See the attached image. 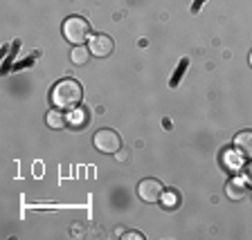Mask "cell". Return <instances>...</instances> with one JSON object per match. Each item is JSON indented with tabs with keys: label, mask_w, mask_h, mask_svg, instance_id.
<instances>
[{
	"label": "cell",
	"mask_w": 252,
	"mask_h": 240,
	"mask_svg": "<svg viewBox=\"0 0 252 240\" xmlns=\"http://www.w3.org/2000/svg\"><path fill=\"white\" fill-rule=\"evenodd\" d=\"M81 99H84V90H81V83L74 81V79H61L52 88V92H50L52 106L54 108H61V110L79 108Z\"/></svg>",
	"instance_id": "cell-1"
},
{
	"label": "cell",
	"mask_w": 252,
	"mask_h": 240,
	"mask_svg": "<svg viewBox=\"0 0 252 240\" xmlns=\"http://www.w3.org/2000/svg\"><path fill=\"white\" fill-rule=\"evenodd\" d=\"M63 36L72 45H84L86 41H90V23L84 16H70L63 23Z\"/></svg>",
	"instance_id": "cell-2"
},
{
	"label": "cell",
	"mask_w": 252,
	"mask_h": 240,
	"mask_svg": "<svg viewBox=\"0 0 252 240\" xmlns=\"http://www.w3.org/2000/svg\"><path fill=\"white\" fill-rule=\"evenodd\" d=\"M93 144H94V148H97L99 153L115 155V153L122 148V137L117 135L115 131H110V128H101V131L94 133Z\"/></svg>",
	"instance_id": "cell-3"
},
{
	"label": "cell",
	"mask_w": 252,
	"mask_h": 240,
	"mask_svg": "<svg viewBox=\"0 0 252 240\" xmlns=\"http://www.w3.org/2000/svg\"><path fill=\"white\" fill-rule=\"evenodd\" d=\"M162 193H164L162 182L156 178H147L137 184V195H140V200H144V202H149V204L158 202V200L162 198Z\"/></svg>",
	"instance_id": "cell-4"
},
{
	"label": "cell",
	"mask_w": 252,
	"mask_h": 240,
	"mask_svg": "<svg viewBox=\"0 0 252 240\" xmlns=\"http://www.w3.org/2000/svg\"><path fill=\"white\" fill-rule=\"evenodd\" d=\"M113 47H115V43H113V38L106 36V34H94V36H90L88 41V50L93 56H108L110 52H113Z\"/></svg>",
	"instance_id": "cell-5"
},
{
	"label": "cell",
	"mask_w": 252,
	"mask_h": 240,
	"mask_svg": "<svg viewBox=\"0 0 252 240\" xmlns=\"http://www.w3.org/2000/svg\"><path fill=\"white\" fill-rule=\"evenodd\" d=\"M234 148L243 157H252V131H241L234 137Z\"/></svg>",
	"instance_id": "cell-6"
},
{
	"label": "cell",
	"mask_w": 252,
	"mask_h": 240,
	"mask_svg": "<svg viewBox=\"0 0 252 240\" xmlns=\"http://www.w3.org/2000/svg\"><path fill=\"white\" fill-rule=\"evenodd\" d=\"M225 193H227V198L236 202V200L246 198L248 187H246V182H241V180H230V182H227V187H225Z\"/></svg>",
	"instance_id": "cell-7"
},
{
	"label": "cell",
	"mask_w": 252,
	"mask_h": 240,
	"mask_svg": "<svg viewBox=\"0 0 252 240\" xmlns=\"http://www.w3.org/2000/svg\"><path fill=\"white\" fill-rule=\"evenodd\" d=\"M223 164H225L227 171H241L243 168V155L239 151H225L223 153Z\"/></svg>",
	"instance_id": "cell-8"
},
{
	"label": "cell",
	"mask_w": 252,
	"mask_h": 240,
	"mask_svg": "<svg viewBox=\"0 0 252 240\" xmlns=\"http://www.w3.org/2000/svg\"><path fill=\"white\" fill-rule=\"evenodd\" d=\"M45 121H47V126L50 128H54V131H59V128H63L65 126V115L61 112V108H54V110H50L47 112V117H45Z\"/></svg>",
	"instance_id": "cell-9"
},
{
	"label": "cell",
	"mask_w": 252,
	"mask_h": 240,
	"mask_svg": "<svg viewBox=\"0 0 252 240\" xmlns=\"http://www.w3.org/2000/svg\"><path fill=\"white\" fill-rule=\"evenodd\" d=\"M70 58H72L74 65H86V63H88V58H90V50H88V47H84V45H74Z\"/></svg>",
	"instance_id": "cell-10"
},
{
	"label": "cell",
	"mask_w": 252,
	"mask_h": 240,
	"mask_svg": "<svg viewBox=\"0 0 252 240\" xmlns=\"http://www.w3.org/2000/svg\"><path fill=\"white\" fill-rule=\"evenodd\" d=\"M86 119H88V115H86L84 110H79V108H74L72 110V115H70V124L74 126V128H84V124H86Z\"/></svg>",
	"instance_id": "cell-11"
},
{
	"label": "cell",
	"mask_w": 252,
	"mask_h": 240,
	"mask_svg": "<svg viewBox=\"0 0 252 240\" xmlns=\"http://www.w3.org/2000/svg\"><path fill=\"white\" fill-rule=\"evenodd\" d=\"M187 58H183V61L178 63V68H176V74H173V79H171V88H176V85H178V79L183 77L185 74V70H187Z\"/></svg>",
	"instance_id": "cell-12"
},
{
	"label": "cell",
	"mask_w": 252,
	"mask_h": 240,
	"mask_svg": "<svg viewBox=\"0 0 252 240\" xmlns=\"http://www.w3.org/2000/svg\"><path fill=\"white\" fill-rule=\"evenodd\" d=\"M160 200H162V204H167V207H171V209H173V207H176V204H178V195L173 193V191H164V193H162V198H160Z\"/></svg>",
	"instance_id": "cell-13"
},
{
	"label": "cell",
	"mask_w": 252,
	"mask_h": 240,
	"mask_svg": "<svg viewBox=\"0 0 252 240\" xmlns=\"http://www.w3.org/2000/svg\"><path fill=\"white\" fill-rule=\"evenodd\" d=\"M115 155H117V160H120V162H128V157H131V155H128V151H122V148L115 153Z\"/></svg>",
	"instance_id": "cell-14"
},
{
	"label": "cell",
	"mask_w": 252,
	"mask_h": 240,
	"mask_svg": "<svg viewBox=\"0 0 252 240\" xmlns=\"http://www.w3.org/2000/svg\"><path fill=\"white\" fill-rule=\"evenodd\" d=\"M203 2H205V0H196V2H194V7H191V14H198V9H200V7H203Z\"/></svg>",
	"instance_id": "cell-15"
},
{
	"label": "cell",
	"mask_w": 252,
	"mask_h": 240,
	"mask_svg": "<svg viewBox=\"0 0 252 240\" xmlns=\"http://www.w3.org/2000/svg\"><path fill=\"white\" fill-rule=\"evenodd\" d=\"M246 180H248V182L252 184V162L248 164V168H246Z\"/></svg>",
	"instance_id": "cell-16"
},
{
	"label": "cell",
	"mask_w": 252,
	"mask_h": 240,
	"mask_svg": "<svg viewBox=\"0 0 252 240\" xmlns=\"http://www.w3.org/2000/svg\"><path fill=\"white\" fill-rule=\"evenodd\" d=\"M122 238H137V240H142V236H140V234H135V231H131V234H124Z\"/></svg>",
	"instance_id": "cell-17"
},
{
	"label": "cell",
	"mask_w": 252,
	"mask_h": 240,
	"mask_svg": "<svg viewBox=\"0 0 252 240\" xmlns=\"http://www.w3.org/2000/svg\"><path fill=\"white\" fill-rule=\"evenodd\" d=\"M250 65H252V50H250Z\"/></svg>",
	"instance_id": "cell-18"
}]
</instances>
